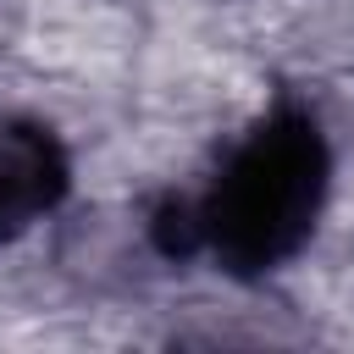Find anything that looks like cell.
I'll return each instance as SVG.
<instances>
[{"instance_id": "cell-1", "label": "cell", "mask_w": 354, "mask_h": 354, "mask_svg": "<svg viewBox=\"0 0 354 354\" xmlns=\"http://www.w3.org/2000/svg\"><path fill=\"white\" fill-rule=\"evenodd\" d=\"M321 199H326V144L310 116L277 111L221 160L199 227L216 260H227L232 271H271L310 238Z\"/></svg>"}, {"instance_id": "cell-2", "label": "cell", "mask_w": 354, "mask_h": 354, "mask_svg": "<svg viewBox=\"0 0 354 354\" xmlns=\"http://www.w3.org/2000/svg\"><path fill=\"white\" fill-rule=\"evenodd\" d=\"M61 194L55 144L33 127H0V238L28 227Z\"/></svg>"}]
</instances>
